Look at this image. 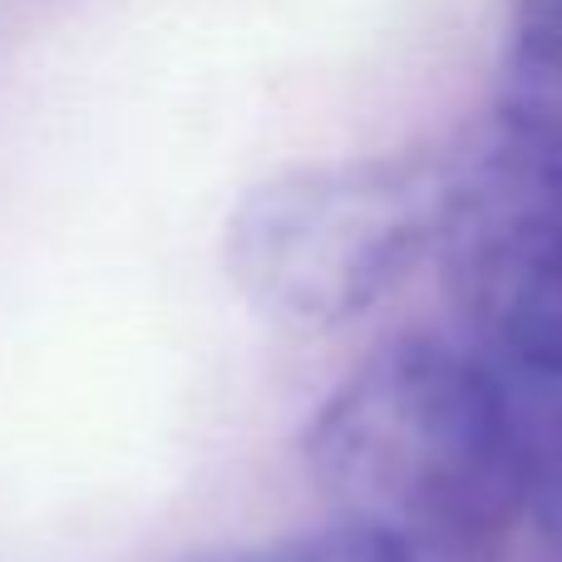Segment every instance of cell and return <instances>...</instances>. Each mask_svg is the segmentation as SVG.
<instances>
[{"instance_id": "obj_1", "label": "cell", "mask_w": 562, "mask_h": 562, "mask_svg": "<svg viewBox=\"0 0 562 562\" xmlns=\"http://www.w3.org/2000/svg\"><path fill=\"white\" fill-rule=\"evenodd\" d=\"M346 562H504L528 518V425L484 350L405 336L370 350L301 439Z\"/></svg>"}, {"instance_id": "obj_2", "label": "cell", "mask_w": 562, "mask_h": 562, "mask_svg": "<svg viewBox=\"0 0 562 562\" xmlns=\"http://www.w3.org/2000/svg\"><path fill=\"white\" fill-rule=\"evenodd\" d=\"M445 217V164L425 154L301 164L252 183L227 213L223 267L257 316L340 330L385 306Z\"/></svg>"}, {"instance_id": "obj_3", "label": "cell", "mask_w": 562, "mask_h": 562, "mask_svg": "<svg viewBox=\"0 0 562 562\" xmlns=\"http://www.w3.org/2000/svg\"><path fill=\"white\" fill-rule=\"evenodd\" d=\"M435 257L459 321L514 380H562V158L504 124L445 164Z\"/></svg>"}, {"instance_id": "obj_4", "label": "cell", "mask_w": 562, "mask_h": 562, "mask_svg": "<svg viewBox=\"0 0 562 562\" xmlns=\"http://www.w3.org/2000/svg\"><path fill=\"white\" fill-rule=\"evenodd\" d=\"M494 124L562 158V0H508V55Z\"/></svg>"}, {"instance_id": "obj_5", "label": "cell", "mask_w": 562, "mask_h": 562, "mask_svg": "<svg viewBox=\"0 0 562 562\" xmlns=\"http://www.w3.org/2000/svg\"><path fill=\"white\" fill-rule=\"evenodd\" d=\"M514 390L528 425V514L562 548V380H514Z\"/></svg>"}, {"instance_id": "obj_6", "label": "cell", "mask_w": 562, "mask_h": 562, "mask_svg": "<svg viewBox=\"0 0 562 562\" xmlns=\"http://www.w3.org/2000/svg\"><path fill=\"white\" fill-rule=\"evenodd\" d=\"M188 562H346L326 538H291V543H267V548H223V553H203Z\"/></svg>"}]
</instances>
